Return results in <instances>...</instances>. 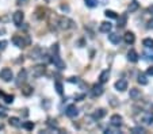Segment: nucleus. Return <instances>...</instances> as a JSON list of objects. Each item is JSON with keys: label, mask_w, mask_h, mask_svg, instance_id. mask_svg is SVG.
I'll list each match as a JSON object with an SVG mask.
<instances>
[{"label": "nucleus", "mask_w": 153, "mask_h": 134, "mask_svg": "<svg viewBox=\"0 0 153 134\" xmlns=\"http://www.w3.org/2000/svg\"><path fill=\"white\" fill-rule=\"evenodd\" d=\"M0 79L4 80V81H11L14 79V73L10 68H3L0 70Z\"/></svg>", "instance_id": "f257e3e1"}, {"label": "nucleus", "mask_w": 153, "mask_h": 134, "mask_svg": "<svg viewBox=\"0 0 153 134\" xmlns=\"http://www.w3.org/2000/svg\"><path fill=\"white\" fill-rule=\"evenodd\" d=\"M45 72H46V67H45V65H35L31 69L33 77H41L45 75Z\"/></svg>", "instance_id": "f03ea898"}, {"label": "nucleus", "mask_w": 153, "mask_h": 134, "mask_svg": "<svg viewBox=\"0 0 153 134\" xmlns=\"http://www.w3.org/2000/svg\"><path fill=\"white\" fill-rule=\"evenodd\" d=\"M51 62H53V65H54L56 68H58V69H65V62L62 61V58L58 56V53L51 56Z\"/></svg>", "instance_id": "7ed1b4c3"}, {"label": "nucleus", "mask_w": 153, "mask_h": 134, "mask_svg": "<svg viewBox=\"0 0 153 134\" xmlns=\"http://www.w3.org/2000/svg\"><path fill=\"white\" fill-rule=\"evenodd\" d=\"M12 43L15 45L16 48H25L26 45L29 43V39H23L22 35H14L12 37Z\"/></svg>", "instance_id": "20e7f679"}, {"label": "nucleus", "mask_w": 153, "mask_h": 134, "mask_svg": "<svg viewBox=\"0 0 153 134\" xmlns=\"http://www.w3.org/2000/svg\"><path fill=\"white\" fill-rule=\"evenodd\" d=\"M23 18H25V15H23L22 11H16V12H14V15H12L14 25H15L16 27H19V26L22 25V22H23Z\"/></svg>", "instance_id": "39448f33"}, {"label": "nucleus", "mask_w": 153, "mask_h": 134, "mask_svg": "<svg viewBox=\"0 0 153 134\" xmlns=\"http://www.w3.org/2000/svg\"><path fill=\"white\" fill-rule=\"evenodd\" d=\"M65 114H67L69 118H76L77 115H79V110H77V107L75 104H69L67 107V110H65Z\"/></svg>", "instance_id": "423d86ee"}, {"label": "nucleus", "mask_w": 153, "mask_h": 134, "mask_svg": "<svg viewBox=\"0 0 153 134\" xmlns=\"http://www.w3.org/2000/svg\"><path fill=\"white\" fill-rule=\"evenodd\" d=\"M110 123H111L112 127H121L122 126V117L119 114H114L110 118Z\"/></svg>", "instance_id": "0eeeda50"}, {"label": "nucleus", "mask_w": 153, "mask_h": 134, "mask_svg": "<svg viewBox=\"0 0 153 134\" xmlns=\"http://www.w3.org/2000/svg\"><path fill=\"white\" fill-rule=\"evenodd\" d=\"M103 92H104V89H103V87L100 85V84H95V85L92 87V89H91L92 98H98V96H100Z\"/></svg>", "instance_id": "6e6552de"}, {"label": "nucleus", "mask_w": 153, "mask_h": 134, "mask_svg": "<svg viewBox=\"0 0 153 134\" xmlns=\"http://www.w3.org/2000/svg\"><path fill=\"white\" fill-rule=\"evenodd\" d=\"M60 27L64 30H68V29H72L73 27V22L68 18H61L60 19Z\"/></svg>", "instance_id": "1a4fd4ad"}, {"label": "nucleus", "mask_w": 153, "mask_h": 134, "mask_svg": "<svg viewBox=\"0 0 153 134\" xmlns=\"http://www.w3.org/2000/svg\"><path fill=\"white\" fill-rule=\"evenodd\" d=\"M115 89H117V91H121V92L126 91V89H128V80H125V79L118 80V81L115 83Z\"/></svg>", "instance_id": "9d476101"}, {"label": "nucleus", "mask_w": 153, "mask_h": 134, "mask_svg": "<svg viewBox=\"0 0 153 134\" xmlns=\"http://www.w3.org/2000/svg\"><path fill=\"white\" fill-rule=\"evenodd\" d=\"M111 30H112V25L110 22L100 23V27H99V31H100V33H106V34H109Z\"/></svg>", "instance_id": "9b49d317"}, {"label": "nucleus", "mask_w": 153, "mask_h": 134, "mask_svg": "<svg viewBox=\"0 0 153 134\" xmlns=\"http://www.w3.org/2000/svg\"><path fill=\"white\" fill-rule=\"evenodd\" d=\"M142 122L145 125H152L153 123V112L146 111L142 114Z\"/></svg>", "instance_id": "f8f14e48"}, {"label": "nucleus", "mask_w": 153, "mask_h": 134, "mask_svg": "<svg viewBox=\"0 0 153 134\" xmlns=\"http://www.w3.org/2000/svg\"><path fill=\"white\" fill-rule=\"evenodd\" d=\"M109 77H110V70L109 69L103 70L102 73H100V76H99V83L100 84L107 83V81H109Z\"/></svg>", "instance_id": "ddd939ff"}, {"label": "nucleus", "mask_w": 153, "mask_h": 134, "mask_svg": "<svg viewBox=\"0 0 153 134\" xmlns=\"http://www.w3.org/2000/svg\"><path fill=\"white\" fill-rule=\"evenodd\" d=\"M123 39H125V42H126L128 45H133L134 41H136V37H134V34L131 31H128L126 34L123 35Z\"/></svg>", "instance_id": "4468645a"}, {"label": "nucleus", "mask_w": 153, "mask_h": 134, "mask_svg": "<svg viewBox=\"0 0 153 134\" xmlns=\"http://www.w3.org/2000/svg\"><path fill=\"white\" fill-rule=\"evenodd\" d=\"M109 41L111 42V43H114V45H118L119 42H121V37H119V34H117V33H110L109 34Z\"/></svg>", "instance_id": "2eb2a0df"}, {"label": "nucleus", "mask_w": 153, "mask_h": 134, "mask_svg": "<svg viewBox=\"0 0 153 134\" xmlns=\"http://www.w3.org/2000/svg\"><path fill=\"white\" fill-rule=\"evenodd\" d=\"M128 60L130 61V62H137V61H138V54H137V51L134 50V49L129 50V53H128Z\"/></svg>", "instance_id": "dca6fc26"}, {"label": "nucleus", "mask_w": 153, "mask_h": 134, "mask_svg": "<svg viewBox=\"0 0 153 134\" xmlns=\"http://www.w3.org/2000/svg\"><path fill=\"white\" fill-rule=\"evenodd\" d=\"M26 75H27V72H26L25 69L19 70V73H18V79H16V85H20V84L25 81V80H26Z\"/></svg>", "instance_id": "f3484780"}, {"label": "nucleus", "mask_w": 153, "mask_h": 134, "mask_svg": "<svg viewBox=\"0 0 153 134\" xmlns=\"http://www.w3.org/2000/svg\"><path fill=\"white\" fill-rule=\"evenodd\" d=\"M106 115V110L104 109H99V110H96L95 112H94V119H102L103 117Z\"/></svg>", "instance_id": "a211bd4d"}, {"label": "nucleus", "mask_w": 153, "mask_h": 134, "mask_svg": "<svg viewBox=\"0 0 153 134\" xmlns=\"http://www.w3.org/2000/svg\"><path fill=\"white\" fill-rule=\"evenodd\" d=\"M138 7H140L138 1H137V0H133V1H130V4H129L128 11H129V12H134V11L138 10Z\"/></svg>", "instance_id": "6ab92c4d"}, {"label": "nucleus", "mask_w": 153, "mask_h": 134, "mask_svg": "<svg viewBox=\"0 0 153 134\" xmlns=\"http://www.w3.org/2000/svg\"><path fill=\"white\" fill-rule=\"evenodd\" d=\"M129 96H130L131 99H137V98H140V96H141L140 89H137V88H131V89H130V92H129Z\"/></svg>", "instance_id": "aec40b11"}, {"label": "nucleus", "mask_w": 153, "mask_h": 134, "mask_svg": "<svg viewBox=\"0 0 153 134\" xmlns=\"http://www.w3.org/2000/svg\"><path fill=\"white\" fill-rule=\"evenodd\" d=\"M126 22H128V16H126V14H123L122 16L118 18V27H125Z\"/></svg>", "instance_id": "412c9836"}, {"label": "nucleus", "mask_w": 153, "mask_h": 134, "mask_svg": "<svg viewBox=\"0 0 153 134\" xmlns=\"http://www.w3.org/2000/svg\"><path fill=\"white\" fill-rule=\"evenodd\" d=\"M10 125L14 127H20V119L16 118V117H11L10 118Z\"/></svg>", "instance_id": "4be33fe9"}, {"label": "nucleus", "mask_w": 153, "mask_h": 134, "mask_svg": "<svg viewBox=\"0 0 153 134\" xmlns=\"http://www.w3.org/2000/svg\"><path fill=\"white\" fill-rule=\"evenodd\" d=\"M130 131L131 133H134V134H142V133H146V130L142 127V126H134V127H131L130 129Z\"/></svg>", "instance_id": "5701e85b"}, {"label": "nucleus", "mask_w": 153, "mask_h": 134, "mask_svg": "<svg viewBox=\"0 0 153 134\" xmlns=\"http://www.w3.org/2000/svg\"><path fill=\"white\" fill-rule=\"evenodd\" d=\"M142 45L146 49H153V39L152 38H145L142 41Z\"/></svg>", "instance_id": "b1692460"}, {"label": "nucleus", "mask_w": 153, "mask_h": 134, "mask_svg": "<svg viewBox=\"0 0 153 134\" xmlns=\"http://www.w3.org/2000/svg\"><path fill=\"white\" fill-rule=\"evenodd\" d=\"M137 81L141 84V85H146V84H148V79H146V76H145V75H142V73H141L140 76H138V80H137Z\"/></svg>", "instance_id": "393cba45"}, {"label": "nucleus", "mask_w": 153, "mask_h": 134, "mask_svg": "<svg viewBox=\"0 0 153 134\" xmlns=\"http://www.w3.org/2000/svg\"><path fill=\"white\" fill-rule=\"evenodd\" d=\"M98 0H86V4L87 7H89V8H95V7H98Z\"/></svg>", "instance_id": "a878e982"}, {"label": "nucleus", "mask_w": 153, "mask_h": 134, "mask_svg": "<svg viewBox=\"0 0 153 134\" xmlns=\"http://www.w3.org/2000/svg\"><path fill=\"white\" fill-rule=\"evenodd\" d=\"M144 57H145V60H148V61H153V51H150L149 49L145 50L144 51Z\"/></svg>", "instance_id": "bb28decb"}, {"label": "nucleus", "mask_w": 153, "mask_h": 134, "mask_svg": "<svg viewBox=\"0 0 153 134\" xmlns=\"http://www.w3.org/2000/svg\"><path fill=\"white\" fill-rule=\"evenodd\" d=\"M54 87H56V91H57V93H60V95H62V92H64V88H62V84H61L60 81H56V83H54Z\"/></svg>", "instance_id": "cd10ccee"}, {"label": "nucleus", "mask_w": 153, "mask_h": 134, "mask_svg": "<svg viewBox=\"0 0 153 134\" xmlns=\"http://www.w3.org/2000/svg\"><path fill=\"white\" fill-rule=\"evenodd\" d=\"M104 15L107 16V18H111V19H117V18H118V16H117V14H115L114 11H110V10L106 11Z\"/></svg>", "instance_id": "c85d7f7f"}, {"label": "nucleus", "mask_w": 153, "mask_h": 134, "mask_svg": "<svg viewBox=\"0 0 153 134\" xmlns=\"http://www.w3.org/2000/svg\"><path fill=\"white\" fill-rule=\"evenodd\" d=\"M3 99L7 104H11V103L14 102V96L12 95H3Z\"/></svg>", "instance_id": "c756f323"}, {"label": "nucleus", "mask_w": 153, "mask_h": 134, "mask_svg": "<svg viewBox=\"0 0 153 134\" xmlns=\"http://www.w3.org/2000/svg\"><path fill=\"white\" fill-rule=\"evenodd\" d=\"M22 126L26 129V130H33V129H34V123H33V122H25Z\"/></svg>", "instance_id": "7c9ffc66"}, {"label": "nucleus", "mask_w": 153, "mask_h": 134, "mask_svg": "<svg viewBox=\"0 0 153 134\" xmlns=\"http://www.w3.org/2000/svg\"><path fill=\"white\" fill-rule=\"evenodd\" d=\"M23 93H25V95H30V93H33V88L30 85L25 87V89H23Z\"/></svg>", "instance_id": "2f4dec72"}, {"label": "nucleus", "mask_w": 153, "mask_h": 134, "mask_svg": "<svg viewBox=\"0 0 153 134\" xmlns=\"http://www.w3.org/2000/svg\"><path fill=\"white\" fill-rule=\"evenodd\" d=\"M7 115V109H4V107H0V118H4Z\"/></svg>", "instance_id": "473e14b6"}, {"label": "nucleus", "mask_w": 153, "mask_h": 134, "mask_svg": "<svg viewBox=\"0 0 153 134\" xmlns=\"http://www.w3.org/2000/svg\"><path fill=\"white\" fill-rule=\"evenodd\" d=\"M6 46H7V41H0V50L6 49Z\"/></svg>", "instance_id": "72a5a7b5"}, {"label": "nucleus", "mask_w": 153, "mask_h": 134, "mask_svg": "<svg viewBox=\"0 0 153 134\" xmlns=\"http://www.w3.org/2000/svg\"><path fill=\"white\" fill-rule=\"evenodd\" d=\"M149 30H153V19H150L149 22H148V26H146Z\"/></svg>", "instance_id": "f704fd0d"}, {"label": "nucleus", "mask_w": 153, "mask_h": 134, "mask_svg": "<svg viewBox=\"0 0 153 134\" xmlns=\"http://www.w3.org/2000/svg\"><path fill=\"white\" fill-rule=\"evenodd\" d=\"M146 73H148V75H149V76H153V67L148 68V70H146Z\"/></svg>", "instance_id": "c9c22d12"}, {"label": "nucleus", "mask_w": 153, "mask_h": 134, "mask_svg": "<svg viewBox=\"0 0 153 134\" xmlns=\"http://www.w3.org/2000/svg\"><path fill=\"white\" fill-rule=\"evenodd\" d=\"M148 12H149L150 15H153V6H149V7H148Z\"/></svg>", "instance_id": "e433bc0d"}, {"label": "nucleus", "mask_w": 153, "mask_h": 134, "mask_svg": "<svg viewBox=\"0 0 153 134\" xmlns=\"http://www.w3.org/2000/svg\"><path fill=\"white\" fill-rule=\"evenodd\" d=\"M26 1H27V0H16V4H19L20 6V4H25Z\"/></svg>", "instance_id": "4c0bfd02"}, {"label": "nucleus", "mask_w": 153, "mask_h": 134, "mask_svg": "<svg viewBox=\"0 0 153 134\" xmlns=\"http://www.w3.org/2000/svg\"><path fill=\"white\" fill-rule=\"evenodd\" d=\"M84 98V95H79V96H76V100H81Z\"/></svg>", "instance_id": "58836bf2"}, {"label": "nucleus", "mask_w": 153, "mask_h": 134, "mask_svg": "<svg viewBox=\"0 0 153 134\" xmlns=\"http://www.w3.org/2000/svg\"><path fill=\"white\" fill-rule=\"evenodd\" d=\"M3 127H4V126H3V123H0V130H3Z\"/></svg>", "instance_id": "ea45409f"}]
</instances>
